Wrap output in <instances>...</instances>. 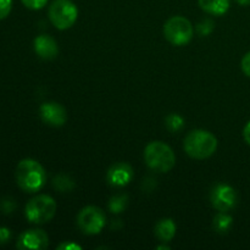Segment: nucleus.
Masks as SVG:
<instances>
[{
  "mask_svg": "<svg viewBox=\"0 0 250 250\" xmlns=\"http://www.w3.org/2000/svg\"><path fill=\"white\" fill-rule=\"evenodd\" d=\"M16 182L22 190L27 193L38 192L46 181V173L43 166L33 159H24L16 167Z\"/></svg>",
  "mask_w": 250,
  "mask_h": 250,
  "instance_id": "1",
  "label": "nucleus"
},
{
  "mask_svg": "<svg viewBox=\"0 0 250 250\" xmlns=\"http://www.w3.org/2000/svg\"><path fill=\"white\" fill-rule=\"evenodd\" d=\"M217 149V139L210 132L195 129L188 133L185 139V150L190 158L204 160L210 158Z\"/></svg>",
  "mask_w": 250,
  "mask_h": 250,
  "instance_id": "2",
  "label": "nucleus"
},
{
  "mask_svg": "<svg viewBox=\"0 0 250 250\" xmlns=\"http://www.w3.org/2000/svg\"><path fill=\"white\" fill-rule=\"evenodd\" d=\"M146 163L156 172H168L176 164V156L172 149L164 142H151L144 150Z\"/></svg>",
  "mask_w": 250,
  "mask_h": 250,
  "instance_id": "3",
  "label": "nucleus"
},
{
  "mask_svg": "<svg viewBox=\"0 0 250 250\" xmlns=\"http://www.w3.org/2000/svg\"><path fill=\"white\" fill-rule=\"evenodd\" d=\"M24 214H26L27 220L32 224H45L55 216L56 203L50 195H37L27 203Z\"/></svg>",
  "mask_w": 250,
  "mask_h": 250,
  "instance_id": "4",
  "label": "nucleus"
},
{
  "mask_svg": "<svg viewBox=\"0 0 250 250\" xmlns=\"http://www.w3.org/2000/svg\"><path fill=\"white\" fill-rule=\"evenodd\" d=\"M78 9L71 0H54L49 7V19L58 29H67L75 24Z\"/></svg>",
  "mask_w": 250,
  "mask_h": 250,
  "instance_id": "5",
  "label": "nucleus"
},
{
  "mask_svg": "<svg viewBox=\"0 0 250 250\" xmlns=\"http://www.w3.org/2000/svg\"><path fill=\"white\" fill-rule=\"evenodd\" d=\"M164 34L172 45L182 46L192 41L193 26L186 17L173 16L164 26Z\"/></svg>",
  "mask_w": 250,
  "mask_h": 250,
  "instance_id": "6",
  "label": "nucleus"
},
{
  "mask_svg": "<svg viewBox=\"0 0 250 250\" xmlns=\"http://www.w3.org/2000/svg\"><path fill=\"white\" fill-rule=\"evenodd\" d=\"M77 225L84 234H98L102 232L106 225V217L100 208L89 207L83 208L77 216Z\"/></svg>",
  "mask_w": 250,
  "mask_h": 250,
  "instance_id": "7",
  "label": "nucleus"
},
{
  "mask_svg": "<svg viewBox=\"0 0 250 250\" xmlns=\"http://www.w3.org/2000/svg\"><path fill=\"white\" fill-rule=\"evenodd\" d=\"M210 200H211V204L215 209L226 212L236 207L238 197H237V192L234 190V188L231 186L217 185L212 189Z\"/></svg>",
  "mask_w": 250,
  "mask_h": 250,
  "instance_id": "8",
  "label": "nucleus"
},
{
  "mask_svg": "<svg viewBox=\"0 0 250 250\" xmlns=\"http://www.w3.org/2000/svg\"><path fill=\"white\" fill-rule=\"evenodd\" d=\"M49 246V237L43 229H27L21 236L19 237L17 241V249H32V250H38V249H45Z\"/></svg>",
  "mask_w": 250,
  "mask_h": 250,
  "instance_id": "9",
  "label": "nucleus"
},
{
  "mask_svg": "<svg viewBox=\"0 0 250 250\" xmlns=\"http://www.w3.org/2000/svg\"><path fill=\"white\" fill-rule=\"evenodd\" d=\"M41 111V117L45 124L50 125L54 127L62 126L67 119V114L63 106H61L58 103H44L39 109Z\"/></svg>",
  "mask_w": 250,
  "mask_h": 250,
  "instance_id": "10",
  "label": "nucleus"
},
{
  "mask_svg": "<svg viewBox=\"0 0 250 250\" xmlns=\"http://www.w3.org/2000/svg\"><path fill=\"white\" fill-rule=\"evenodd\" d=\"M107 182L114 187H125L133 178V170L126 163H117L107 171Z\"/></svg>",
  "mask_w": 250,
  "mask_h": 250,
  "instance_id": "11",
  "label": "nucleus"
},
{
  "mask_svg": "<svg viewBox=\"0 0 250 250\" xmlns=\"http://www.w3.org/2000/svg\"><path fill=\"white\" fill-rule=\"evenodd\" d=\"M34 51L44 60H53L58 56L59 46L55 39L46 34H42L34 39Z\"/></svg>",
  "mask_w": 250,
  "mask_h": 250,
  "instance_id": "12",
  "label": "nucleus"
},
{
  "mask_svg": "<svg viewBox=\"0 0 250 250\" xmlns=\"http://www.w3.org/2000/svg\"><path fill=\"white\" fill-rule=\"evenodd\" d=\"M200 9L215 16L225 15L229 9V0H198Z\"/></svg>",
  "mask_w": 250,
  "mask_h": 250,
  "instance_id": "13",
  "label": "nucleus"
},
{
  "mask_svg": "<svg viewBox=\"0 0 250 250\" xmlns=\"http://www.w3.org/2000/svg\"><path fill=\"white\" fill-rule=\"evenodd\" d=\"M155 234L161 242H170L176 234V224L171 219H163L156 224Z\"/></svg>",
  "mask_w": 250,
  "mask_h": 250,
  "instance_id": "14",
  "label": "nucleus"
},
{
  "mask_svg": "<svg viewBox=\"0 0 250 250\" xmlns=\"http://www.w3.org/2000/svg\"><path fill=\"white\" fill-rule=\"evenodd\" d=\"M232 224H233V219L226 212L220 211L216 216L212 220V227L217 233H226L229 231Z\"/></svg>",
  "mask_w": 250,
  "mask_h": 250,
  "instance_id": "15",
  "label": "nucleus"
},
{
  "mask_svg": "<svg viewBox=\"0 0 250 250\" xmlns=\"http://www.w3.org/2000/svg\"><path fill=\"white\" fill-rule=\"evenodd\" d=\"M53 186L56 190H60L61 193H67L75 188V182L70 176L60 173V175L54 177Z\"/></svg>",
  "mask_w": 250,
  "mask_h": 250,
  "instance_id": "16",
  "label": "nucleus"
},
{
  "mask_svg": "<svg viewBox=\"0 0 250 250\" xmlns=\"http://www.w3.org/2000/svg\"><path fill=\"white\" fill-rule=\"evenodd\" d=\"M127 195H115L110 199L109 203V209L110 211L114 212V214H120L125 210V208L127 207Z\"/></svg>",
  "mask_w": 250,
  "mask_h": 250,
  "instance_id": "17",
  "label": "nucleus"
},
{
  "mask_svg": "<svg viewBox=\"0 0 250 250\" xmlns=\"http://www.w3.org/2000/svg\"><path fill=\"white\" fill-rule=\"evenodd\" d=\"M183 124H185V121H183L182 117L177 114H171L166 117V126H167V128L172 132L180 131L183 127Z\"/></svg>",
  "mask_w": 250,
  "mask_h": 250,
  "instance_id": "18",
  "label": "nucleus"
},
{
  "mask_svg": "<svg viewBox=\"0 0 250 250\" xmlns=\"http://www.w3.org/2000/svg\"><path fill=\"white\" fill-rule=\"evenodd\" d=\"M197 28L200 36H208V34L211 33V31L214 29V22H212L211 20H204V21H202L198 24Z\"/></svg>",
  "mask_w": 250,
  "mask_h": 250,
  "instance_id": "19",
  "label": "nucleus"
},
{
  "mask_svg": "<svg viewBox=\"0 0 250 250\" xmlns=\"http://www.w3.org/2000/svg\"><path fill=\"white\" fill-rule=\"evenodd\" d=\"M21 1L27 9L39 10V9H43V7L45 6L48 0H21Z\"/></svg>",
  "mask_w": 250,
  "mask_h": 250,
  "instance_id": "20",
  "label": "nucleus"
},
{
  "mask_svg": "<svg viewBox=\"0 0 250 250\" xmlns=\"http://www.w3.org/2000/svg\"><path fill=\"white\" fill-rule=\"evenodd\" d=\"M12 9V0H0V20L9 16Z\"/></svg>",
  "mask_w": 250,
  "mask_h": 250,
  "instance_id": "21",
  "label": "nucleus"
},
{
  "mask_svg": "<svg viewBox=\"0 0 250 250\" xmlns=\"http://www.w3.org/2000/svg\"><path fill=\"white\" fill-rule=\"evenodd\" d=\"M242 70L246 73L248 77H250V51L244 55V58L242 59Z\"/></svg>",
  "mask_w": 250,
  "mask_h": 250,
  "instance_id": "22",
  "label": "nucleus"
},
{
  "mask_svg": "<svg viewBox=\"0 0 250 250\" xmlns=\"http://www.w3.org/2000/svg\"><path fill=\"white\" fill-rule=\"evenodd\" d=\"M10 238H11L10 229H6V227H0V243H6V242H9Z\"/></svg>",
  "mask_w": 250,
  "mask_h": 250,
  "instance_id": "23",
  "label": "nucleus"
},
{
  "mask_svg": "<svg viewBox=\"0 0 250 250\" xmlns=\"http://www.w3.org/2000/svg\"><path fill=\"white\" fill-rule=\"evenodd\" d=\"M58 249L60 250H81L82 249V247L78 246V244L76 243H72V242H65V243L60 244V246L58 247Z\"/></svg>",
  "mask_w": 250,
  "mask_h": 250,
  "instance_id": "24",
  "label": "nucleus"
},
{
  "mask_svg": "<svg viewBox=\"0 0 250 250\" xmlns=\"http://www.w3.org/2000/svg\"><path fill=\"white\" fill-rule=\"evenodd\" d=\"M14 209H15V203L14 202H11V200H6V202H4V207H2V210H4L5 212H11Z\"/></svg>",
  "mask_w": 250,
  "mask_h": 250,
  "instance_id": "25",
  "label": "nucleus"
},
{
  "mask_svg": "<svg viewBox=\"0 0 250 250\" xmlns=\"http://www.w3.org/2000/svg\"><path fill=\"white\" fill-rule=\"evenodd\" d=\"M243 137H244V141H246L250 146V121L246 125V127H244Z\"/></svg>",
  "mask_w": 250,
  "mask_h": 250,
  "instance_id": "26",
  "label": "nucleus"
},
{
  "mask_svg": "<svg viewBox=\"0 0 250 250\" xmlns=\"http://www.w3.org/2000/svg\"><path fill=\"white\" fill-rule=\"evenodd\" d=\"M237 2L243 5V6H248V5H250V0H237Z\"/></svg>",
  "mask_w": 250,
  "mask_h": 250,
  "instance_id": "27",
  "label": "nucleus"
},
{
  "mask_svg": "<svg viewBox=\"0 0 250 250\" xmlns=\"http://www.w3.org/2000/svg\"><path fill=\"white\" fill-rule=\"evenodd\" d=\"M158 249H166V250H168V249H170V247H167V246H160V247H158Z\"/></svg>",
  "mask_w": 250,
  "mask_h": 250,
  "instance_id": "28",
  "label": "nucleus"
}]
</instances>
